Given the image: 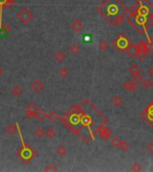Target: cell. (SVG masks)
I'll return each instance as SVG.
<instances>
[{
  "label": "cell",
  "instance_id": "obj_11",
  "mask_svg": "<svg viewBox=\"0 0 153 172\" xmlns=\"http://www.w3.org/2000/svg\"><path fill=\"white\" fill-rule=\"evenodd\" d=\"M153 83L150 78H144L142 80V87L143 89H151L152 87Z\"/></svg>",
  "mask_w": 153,
  "mask_h": 172
},
{
  "label": "cell",
  "instance_id": "obj_21",
  "mask_svg": "<svg viewBox=\"0 0 153 172\" xmlns=\"http://www.w3.org/2000/svg\"><path fill=\"white\" fill-rule=\"evenodd\" d=\"M142 170V165H141L139 162H134V163H133L132 166H131V170H132V171L139 172L141 171Z\"/></svg>",
  "mask_w": 153,
  "mask_h": 172
},
{
  "label": "cell",
  "instance_id": "obj_27",
  "mask_svg": "<svg viewBox=\"0 0 153 172\" xmlns=\"http://www.w3.org/2000/svg\"><path fill=\"white\" fill-rule=\"evenodd\" d=\"M146 149H147V151H148L151 154H153V142H151L146 146Z\"/></svg>",
  "mask_w": 153,
  "mask_h": 172
},
{
  "label": "cell",
  "instance_id": "obj_1",
  "mask_svg": "<svg viewBox=\"0 0 153 172\" xmlns=\"http://www.w3.org/2000/svg\"><path fill=\"white\" fill-rule=\"evenodd\" d=\"M33 14H32V12L29 9V8H27V7H23V9H21L18 13H17V14H16V17H17V19L22 23H23V24H26V23H30L32 19H33Z\"/></svg>",
  "mask_w": 153,
  "mask_h": 172
},
{
  "label": "cell",
  "instance_id": "obj_9",
  "mask_svg": "<svg viewBox=\"0 0 153 172\" xmlns=\"http://www.w3.org/2000/svg\"><path fill=\"white\" fill-rule=\"evenodd\" d=\"M66 55L63 51H61V50L57 51V52L55 54V56H54V58H55V60H56L57 63L63 62V61L66 59Z\"/></svg>",
  "mask_w": 153,
  "mask_h": 172
},
{
  "label": "cell",
  "instance_id": "obj_33",
  "mask_svg": "<svg viewBox=\"0 0 153 172\" xmlns=\"http://www.w3.org/2000/svg\"><path fill=\"white\" fill-rule=\"evenodd\" d=\"M152 9H153V6H152Z\"/></svg>",
  "mask_w": 153,
  "mask_h": 172
},
{
  "label": "cell",
  "instance_id": "obj_18",
  "mask_svg": "<svg viewBox=\"0 0 153 172\" xmlns=\"http://www.w3.org/2000/svg\"><path fill=\"white\" fill-rule=\"evenodd\" d=\"M69 51L72 55H76L80 52V47L77 43H73L69 48Z\"/></svg>",
  "mask_w": 153,
  "mask_h": 172
},
{
  "label": "cell",
  "instance_id": "obj_25",
  "mask_svg": "<svg viewBox=\"0 0 153 172\" xmlns=\"http://www.w3.org/2000/svg\"><path fill=\"white\" fill-rule=\"evenodd\" d=\"M121 143V140L119 137H114L111 140V145L115 148H119Z\"/></svg>",
  "mask_w": 153,
  "mask_h": 172
},
{
  "label": "cell",
  "instance_id": "obj_32",
  "mask_svg": "<svg viewBox=\"0 0 153 172\" xmlns=\"http://www.w3.org/2000/svg\"><path fill=\"white\" fill-rule=\"evenodd\" d=\"M7 1H9V2H11V3H13L14 5L15 4V2L17 1V0H7Z\"/></svg>",
  "mask_w": 153,
  "mask_h": 172
},
{
  "label": "cell",
  "instance_id": "obj_5",
  "mask_svg": "<svg viewBox=\"0 0 153 172\" xmlns=\"http://www.w3.org/2000/svg\"><path fill=\"white\" fill-rule=\"evenodd\" d=\"M71 29L73 30L74 33H80L83 29V23L80 20L75 19L72 22V23H71Z\"/></svg>",
  "mask_w": 153,
  "mask_h": 172
},
{
  "label": "cell",
  "instance_id": "obj_10",
  "mask_svg": "<svg viewBox=\"0 0 153 172\" xmlns=\"http://www.w3.org/2000/svg\"><path fill=\"white\" fill-rule=\"evenodd\" d=\"M111 102L115 108H120L124 103V100L121 96H114L111 100Z\"/></svg>",
  "mask_w": 153,
  "mask_h": 172
},
{
  "label": "cell",
  "instance_id": "obj_17",
  "mask_svg": "<svg viewBox=\"0 0 153 172\" xmlns=\"http://www.w3.org/2000/svg\"><path fill=\"white\" fill-rule=\"evenodd\" d=\"M47 118L49 119V121L51 123H56L58 119V115L56 111H51L48 115H47Z\"/></svg>",
  "mask_w": 153,
  "mask_h": 172
},
{
  "label": "cell",
  "instance_id": "obj_15",
  "mask_svg": "<svg viewBox=\"0 0 153 172\" xmlns=\"http://www.w3.org/2000/svg\"><path fill=\"white\" fill-rule=\"evenodd\" d=\"M12 94L15 97H20L23 94V89L19 85H15L12 90Z\"/></svg>",
  "mask_w": 153,
  "mask_h": 172
},
{
  "label": "cell",
  "instance_id": "obj_30",
  "mask_svg": "<svg viewBox=\"0 0 153 172\" xmlns=\"http://www.w3.org/2000/svg\"><path fill=\"white\" fill-rule=\"evenodd\" d=\"M5 2V0H0V7H3Z\"/></svg>",
  "mask_w": 153,
  "mask_h": 172
},
{
  "label": "cell",
  "instance_id": "obj_22",
  "mask_svg": "<svg viewBox=\"0 0 153 172\" xmlns=\"http://www.w3.org/2000/svg\"><path fill=\"white\" fill-rule=\"evenodd\" d=\"M45 135L47 136V137L48 139H52L57 136V133L56 131L53 129V128H48L46 132H45Z\"/></svg>",
  "mask_w": 153,
  "mask_h": 172
},
{
  "label": "cell",
  "instance_id": "obj_26",
  "mask_svg": "<svg viewBox=\"0 0 153 172\" xmlns=\"http://www.w3.org/2000/svg\"><path fill=\"white\" fill-rule=\"evenodd\" d=\"M34 135L37 138H41L44 135H45V132L44 130L41 128V127H38L35 131H34Z\"/></svg>",
  "mask_w": 153,
  "mask_h": 172
},
{
  "label": "cell",
  "instance_id": "obj_24",
  "mask_svg": "<svg viewBox=\"0 0 153 172\" xmlns=\"http://www.w3.org/2000/svg\"><path fill=\"white\" fill-rule=\"evenodd\" d=\"M45 171L46 172H49V171L57 172L58 171V169L56 167V165H55V164H48V165L45 168Z\"/></svg>",
  "mask_w": 153,
  "mask_h": 172
},
{
  "label": "cell",
  "instance_id": "obj_20",
  "mask_svg": "<svg viewBox=\"0 0 153 172\" xmlns=\"http://www.w3.org/2000/svg\"><path fill=\"white\" fill-rule=\"evenodd\" d=\"M119 148L123 151V152H127L130 149V143L127 141H121L120 146Z\"/></svg>",
  "mask_w": 153,
  "mask_h": 172
},
{
  "label": "cell",
  "instance_id": "obj_28",
  "mask_svg": "<svg viewBox=\"0 0 153 172\" xmlns=\"http://www.w3.org/2000/svg\"><path fill=\"white\" fill-rule=\"evenodd\" d=\"M3 30H5V33H8V32H10L11 28H10V26H9L8 24H5V25L3 26Z\"/></svg>",
  "mask_w": 153,
  "mask_h": 172
},
{
  "label": "cell",
  "instance_id": "obj_23",
  "mask_svg": "<svg viewBox=\"0 0 153 172\" xmlns=\"http://www.w3.org/2000/svg\"><path fill=\"white\" fill-rule=\"evenodd\" d=\"M132 79H133V82H134V83H139V82H142V80L143 78H142V75L139 73L132 74Z\"/></svg>",
  "mask_w": 153,
  "mask_h": 172
},
{
  "label": "cell",
  "instance_id": "obj_7",
  "mask_svg": "<svg viewBox=\"0 0 153 172\" xmlns=\"http://www.w3.org/2000/svg\"><path fill=\"white\" fill-rule=\"evenodd\" d=\"M17 129H18V126H17V124L10 123V124H8V126L6 127L5 131H6V133H7L8 135L13 136V135L15 134V132L17 131Z\"/></svg>",
  "mask_w": 153,
  "mask_h": 172
},
{
  "label": "cell",
  "instance_id": "obj_14",
  "mask_svg": "<svg viewBox=\"0 0 153 172\" xmlns=\"http://www.w3.org/2000/svg\"><path fill=\"white\" fill-rule=\"evenodd\" d=\"M57 154L60 157H65L67 154V149L66 148V146L64 145H60L57 149Z\"/></svg>",
  "mask_w": 153,
  "mask_h": 172
},
{
  "label": "cell",
  "instance_id": "obj_12",
  "mask_svg": "<svg viewBox=\"0 0 153 172\" xmlns=\"http://www.w3.org/2000/svg\"><path fill=\"white\" fill-rule=\"evenodd\" d=\"M129 72L131 73V75L135 74V73H139L141 72V68L136 63H132L129 67Z\"/></svg>",
  "mask_w": 153,
  "mask_h": 172
},
{
  "label": "cell",
  "instance_id": "obj_19",
  "mask_svg": "<svg viewBox=\"0 0 153 172\" xmlns=\"http://www.w3.org/2000/svg\"><path fill=\"white\" fill-rule=\"evenodd\" d=\"M99 48L101 51H107L109 48V44L107 40H101L99 44Z\"/></svg>",
  "mask_w": 153,
  "mask_h": 172
},
{
  "label": "cell",
  "instance_id": "obj_4",
  "mask_svg": "<svg viewBox=\"0 0 153 172\" xmlns=\"http://www.w3.org/2000/svg\"><path fill=\"white\" fill-rule=\"evenodd\" d=\"M31 89L32 90L33 92L39 93L43 89H44V84L39 81V80H34L31 83Z\"/></svg>",
  "mask_w": 153,
  "mask_h": 172
},
{
  "label": "cell",
  "instance_id": "obj_8",
  "mask_svg": "<svg viewBox=\"0 0 153 172\" xmlns=\"http://www.w3.org/2000/svg\"><path fill=\"white\" fill-rule=\"evenodd\" d=\"M39 122H44L45 119L47 117V115L46 114V112L43 110V109H38L37 113L35 114V117H34Z\"/></svg>",
  "mask_w": 153,
  "mask_h": 172
},
{
  "label": "cell",
  "instance_id": "obj_3",
  "mask_svg": "<svg viewBox=\"0 0 153 172\" xmlns=\"http://www.w3.org/2000/svg\"><path fill=\"white\" fill-rule=\"evenodd\" d=\"M123 88L129 92H136L139 89V86H138L137 83L131 82V81H125L123 83Z\"/></svg>",
  "mask_w": 153,
  "mask_h": 172
},
{
  "label": "cell",
  "instance_id": "obj_31",
  "mask_svg": "<svg viewBox=\"0 0 153 172\" xmlns=\"http://www.w3.org/2000/svg\"><path fill=\"white\" fill-rule=\"evenodd\" d=\"M3 74H4V69L2 68V67H0V77H1Z\"/></svg>",
  "mask_w": 153,
  "mask_h": 172
},
{
  "label": "cell",
  "instance_id": "obj_29",
  "mask_svg": "<svg viewBox=\"0 0 153 172\" xmlns=\"http://www.w3.org/2000/svg\"><path fill=\"white\" fill-rule=\"evenodd\" d=\"M148 73H149L150 76L153 77V66H151V67H149V69H148Z\"/></svg>",
  "mask_w": 153,
  "mask_h": 172
},
{
  "label": "cell",
  "instance_id": "obj_6",
  "mask_svg": "<svg viewBox=\"0 0 153 172\" xmlns=\"http://www.w3.org/2000/svg\"><path fill=\"white\" fill-rule=\"evenodd\" d=\"M111 135H112V130H111L109 127H104L103 130L100 132L99 136H100V138H101L102 140L107 141V140H109V139L110 138Z\"/></svg>",
  "mask_w": 153,
  "mask_h": 172
},
{
  "label": "cell",
  "instance_id": "obj_2",
  "mask_svg": "<svg viewBox=\"0 0 153 172\" xmlns=\"http://www.w3.org/2000/svg\"><path fill=\"white\" fill-rule=\"evenodd\" d=\"M38 108L35 104L30 103L29 105H27L26 107V116L28 118L32 119L35 117V114L37 113L38 111Z\"/></svg>",
  "mask_w": 153,
  "mask_h": 172
},
{
  "label": "cell",
  "instance_id": "obj_13",
  "mask_svg": "<svg viewBox=\"0 0 153 172\" xmlns=\"http://www.w3.org/2000/svg\"><path fill=\"white\" fill-rule=\"evenodd\" d=\"M145 46L147 48L148 53H150L151 56H153V38L149 39L146 42H145Z\"/></svg>",
  "mask_w": 153,
  "mask_h": 172
},
{
  "label": "cell",
  "instance_id": "obj_16",
  "mask_svg": "<svg viewBox=\"0 0 153 172\" xmlns=\"http://www.w3.org/2000/svg\"><path fill=\"white\" fill-rule=\"evenodd\" d=\"M57 73H58V75L61 78H66L69 75V70L66 68V67H61V68L58 70Z\"/></svg>",
  "mask_w": 153,
  "mask_h": 172
}]
</instances>
